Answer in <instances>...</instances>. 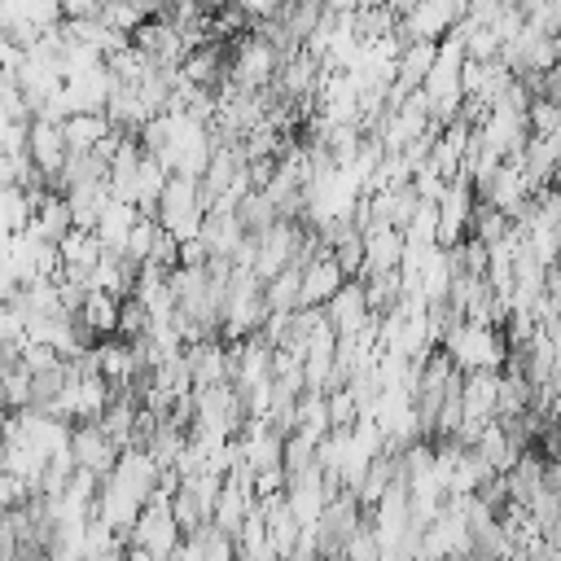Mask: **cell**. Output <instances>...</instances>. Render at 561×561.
<instances>
[{
    "label": "cell",
    "instance_id": "cell-10",
    "mask_svg": "<svg viewBox=\"0 0 561 561\" xmlns=\"http://www.w3.org/2000/svg\"><path fill=\"white\" fill-rule=\"evenodd\" d=\"M368 316H373V307L364 298V280L359 276L355 280H342L333 289V298L324 302V320L333 324V333H359Z\"/></svg>",
    "mask_w": 561,
    "mask_h": 561
},
{
    "label": "cell",
    "instance_id": "cell-16",
    "mask_svg": "<svg viewBox=\"0 0 561 561\" xmlns=\"http://www.w3.org/2000/svg\"><path fill=\"white\" fill-rule=\"evenodd\" d=\"M70 202H66V193H57V188H48L39 202H35V210H31V228L39 232V237H48V241H61L66 232H70Z\"/></svg>",
    "mask_w": 561,
    "mask_h": 561
},
{
    "label": "cell",
    "instance_id": "cell-4",
    "mask_svg": "<svg viewBox=\"0 0 561 561\" xmlns=\"http://www.w3.org/2000/svg\"><path fill=\"white\" fill-rule=\"evenodd\" d=\"M465 4L469 0H412L408 9H403V18H399V39L408 44V39H443L456 22H460V13H465Z\"/></svg>",
    "mask_w": 561,
    "mask_h": 561
},
{
    "label": "cell",
    "instance_id": "cell-8",
    "mask_svg": "<svg viewBox=\"0 0 561 561\" xmlns=\"http://www.w3.org/2000/svg\"><path fill=\"white\" fill-rule=\"evenodd\" d=\"M26 149H31V158H35V167L48 175V184L57 180V171L66 167V136H61V123H53V118H44V114H35L31 123H26Z\"/></svg>",
    "mask_w": 561,
    "mask_h": 561
},
{
    "label": "cell",
    "instance_id": "cell-17",
    "mask_svg": "<svg viewBox=\"0 0 561 561\" xmlns=\"http://www.w3.org/2000/svg\"><path fill=\"white\" fill-rule=\"evenodd\" d=\"M79 320L96 333V337H114L118 333V294L110 289H88L79 302Z\"/></svg>",
    "mask_w": 561,
    "mask_h": 561
},
{
    "label": "cell",
    "instance_id": "cell-20",
    "mask_svg": "<svg viewBox=\"0 0 561 561\" xmlns=\"http://www.w3.org/2000/svg\"><path fill=\"white\" fill-rule=\"evenodd\" d=\"M167 175H171V171H167L153 153H140V175H136V206H140V210H149V215H153V206H158V197H162Z\"/></svg>",
    "mask_w": 561,
    "mask_h": 561
},
{
    "label": "cell",
    "instance_id": "cell-1",
    "mask_svg": "<svg viewBox=\"0 0 561 561\" xmlns=\"http://www.w3.org/2000/svg\"><path fill=\"white\" fill-rule=\"evenodd\" d=\"M438 346L451 355V364L460 373H469V368H504V359H508V337L500 333V324H478V320H465V316L447 329V337Z\"/></svg>",
    "mask_w": 561,
    "mask_h": 561
},
{
    "label": "cell",
    "instance_id": "cell-14",
    "mask_svg": "<svg viewBox=\"0 0 561 561\" xmlns=\"http://www.w3.org/2000/svg\"><path fill=\"white\" fill-rule=\"evenodd\" d=\"M136 215H140V206L118 202V197H105V202H101V215H96V224H92V232L101 237L105 250H118V254H123V241H127Z\"/></svg>",
    "mask_w": 561,
    "mask_h": 561
},
{
    "label": "cell",
    "instance_id": "cell-34",
    "mask_svg": "<svg viewBox=\"0 0 561 561\" xmlns=\"http://www.w3.org/2000/svg\"><path fill=\"white\" fill-rule=\"evenodd\" d=\"M4 425H9V408H0V443H4Z\"/></svg>",
    "mask_w": 561,
    "mask_h": 561
},
{
    "label": "cell",
    "instance_id": "cell-6",
    "mask_svg": "<svg viewBox=\"0 0 561 561\" xmlns=\"http://www.w3.org/2000/svg\"><path fill=\"white\" fill-rule=\"evenodd\" d=\"M478 197H482V202H491L495 210H504L513 224L530 215V188H526L522 167H517L513 158H504V162L491 171V180L478 188Z\"/></svg>",
    "mask_w": 561,
    "mask_h": 561
},
{
    "label": "cell",
    "instance_id": "cell-12",
    "mask_svg": "<svg viewBox=\"0 0 561 561\" xmlns=\"http://www.w3.org/2000/svg\"><path fill=\"white\" fill-rule=\"evenodd\" d=\"M434 48H438V39H408L394 57V88L416 92L425 83L430 66H434Z\"/></svg>",
    "mask_w": 561,
    "mask_h": 561
},
{
    "label": "cell",
    "instance_id": "cell-18",
    "mask_svg": "<svg viewBox=\"0 0 561 561\" xmlns=\"http://www.w3.org/2000/svg\"><path fill=\"white\" fill-rule=\"evenodd\" d=\"M114 123L105 118V110H75L66 123H61V136H66V149L79 153V149H92Z\"/></svg>",
    "mask_w": 561,
    "mask_h": 561
},
{
    "label": "cell",
    "instance_id": "cell-30",
    "mask_svg": "<svg viewBox=\"0 0 561 561\" xmlns=\"http://www.w3.org/2000/svg\"><path fill=\"white\" fill-rule=\"evenodd\" d=\"M18 289H22V280L13 276V267H9V263H0V302H13V298H18Z\"/></svg>",
    "mask_w": 561,
    "mask_h": 561
},
{
    "label": "cell",
    "instance_id": "cell-11",
    "mask_svg": "<svg viewBox=\"0 0 561 561\" xmlns=\"http://www.w3.org/2000/svg\"><path fill=\"white\" fill-rule=\"evenodd\" d=\"M346 280V272L337 267V259L329 250H320L307 267H302V289H298V307H324L333 298V289Z\"/></svg>",
    "mask_w": 561,
    "mask_h": 561
},
{
    "label": "cell",
    "instance_id": "cell-7",
    "mask_svg": "<svg viewBox=\"0 0 561 561\" xmlns=\"http://www.w3.org/2000/svg\"><path fill=\"white\" fill-rule=\"evenodd\" d=\"M70 451H75V465L79 469H92L101 478V473L114 469V460H118L123 447L101 430V421H79V425H70Z\"/></svg>",
    "mask_w": 561,
    "mask_h": 561
},
{
    "label": "cell",
    "instance_id": "cell-27",
    "mask_svg": "<svg viewBox=\"0 0 561 561\" xmlns=\"http://www.w3.org/2000/svg\"><path fill=\"white\" fill-rule=\"evenodd\" d=\"M324 403H329V425H355L359 421V408H355V399H351L346 386L324 390Z\"/></svg>",
    "mask_w": 561,
    "mask_h": 561
},
{
    "label": "cell",
    "instance_id": "cell-9",
    "mask_svg": "<svg viewBox=\"0 0 561 561\" xmlns=\"http://www.w3.org/2000/svg\"><path fill=\"white\" fill-rule=\"evenodd\" d=\"M364 232V267L359 276H373V272H390L399 267V254H403V228L386 224V219H373Z\"/></svg>",
    "mask_w": 561,
    "mask_h": 561
},
{
    "label": "cell",
    "instance_id": "cell-26",
    "mask_svg": "<svg viewBox=\"0 0 561 561\" xmlns=\"http://www.w3.org/2000/svg\"><path fill=\"white\" fill-rule=\"evenodd\" d=\"M140 18H149V13L136 0H105V9H101V22L114 31H127V35L140 26Z\"/></svg>",
    "mask_w": 561,
    "mask_h": 561
},
{
    "label": "cell",
    "instance_id": "cell-13",
    "mask_svg": "<svg viewBox=\"0 0 561 561\" xmlns=\"http://www.w3.org/2000/svg\"><path fill=\"white\" fill-rule=\"evenodd\" d=\"M188 355V373H193V386H215V381H228V346H219L215 337H197L184 346Z\"/></svg>",
    "mask_w": 561,
    "mask_h": 561
},
{
    "label": "cell",
    "instance_id": "cell-31",
    "mask_svg": "<svg viewBox=\"0 0 561 561\" xmlns=\"http://www.w3.org/2000/svg\"><path fill=\"white\" fill-rule=\"evenodd\" d=\"M543 96L561 105V61H557L552 70H543Z\"/></svg>",
    "mask_w": 561,
    "mask_h": 561
},
{
    "label": "cell",
    "instance_id": "cell-25",
    "mask_svg": "<svg viewBox=\"0 0 561 561\" xmlns=\"http://www.w3.org/2000/svg\"><path fill=\"white\" fill-rule=\"evenodd\" d=\"M149 329V311H145V302L136 298V294H123L118 298V337H140Z\"/></svg>",
    "mask_w": 561,
    "mask_h": 561
},
{
    "label": "cell",
    "instance_id": "cell-24",
    "mask_svg": "<svg viewBox=\"0 0 561 561\" xmlns=\"http://www.w3.org/2000/svg\"><path fill=\"white\" fill-rule=\"evenodd\" d=\"M526 123H530V131H539V136H561V105L548 101V96H530Z\"/></svg>",
    "mask_w": 561,
    "mask_h": 561
},
{
    "label": "cell",
    "instance_id": "cell-33",
    "mask_svg": "<svg viewBox=\"0 0 561 561\" xmlns=\"http://www.w3.org/2000/svg\"><path fill=\"white\" fill-rule=\"evenodd\" d=\"M197 4H202V9H206V13H215V9H219V4H224V0H197Z\"/></svg>",
    "mask_w": 561,
    "mask_h": 561
},
{
    "label": "cell",
    "instance_id": "cell-21",
    "mask_svg": "<svg viewBox=\"0 0 561 561\" xmlns=\"http://www.w3.org/2000/svg\"><path fill=\"white\" fill-rule=\"evenodd\" d=\"M57 250H61V263L92 267V263L101 259V237H96L92 228H75V224H70V232L57 241Z\"/></svg>",
    "mask_w": 561,
    "mask_h": 561
},
{
    "label": "cell",
    "instance_id": "cell-2",
    "mask_svg": "<svg viewBox=\"0 0 561 561\" xmlns=\"http://www.w3.org/2000/svg\"><path fill=\"white\" fill-rule=\"evenodd\" d=\"M153 219L162 224V232H171L175 241L184 237H197L202 232V219H206V206H202V188L193 175H180L171 171L167 184H162V197L153 206Z\"/></svg>",
    "mask_w": 561,
    "mask_h": 561
},
{
    "label": "cell",
    "instance_id": "cell-28",
    "mask_svg": "<svg viewBox=\"0 0 561 561\" xmlns=\"http://www.w3.org/2000/svg\"><path fill=\"white\" fill-rule=\"evenodd\" d=\"M206 259H210V245L202 241V232H197V237H184V241H180V263H188V267H202Z\"/></svg>",
    "mask_w": 561,
    "mask_h": 561
},
{
    "label": "cell",
    "instance_id": "cell-22",
    "mask_svg": "<svg viewBox=\"0 0 561 561\" xmlns=\"http://www.w3.org/2000/svg\"><path fill=\"white\" fill-rule=\"evenodd\" d=\"M158 232H162V224H158L149 210H140V215H136V224H131V232H127V241H123V259L140 267V263L149 259V250H153Z\"/></svg>",
    "mask_w": 561,
    "mask_h": 561
},
{
    "label": "cell",
    "instance_id": "cell-35",
    "mask_svg": "<svg viewBox=\"0 0 561 561\" xmlns=\"http://www.w3.org/2000/svg\"><path fill=\"white\" fill-rule=\"evenodd\" d=\"M557 237H561V224H557Z\"/></svg>",
    "mask_w": 561,
    "mask_h": 561
},
{
    "label": "cell",
    "instance_id": "cell-5",
    "mask_svg": "<svg viewBox=\"0 0 561 561\" xmlns=\"http://www.w3.org/2000/svg\"><path fill=\"white\" fill-rule=\"evenodd\" d=\"M473 180L469 175H451L447 188L438 193L434 210H438V245H456L465 232H469V215H473Z\"/></svg>",
    "mask_w": 561,
    "mask_h": 561
},
{
    "label": "cell",
    "instance_id": "cell-29",
    "mask_svg": "<svg viewBox=\"0 0 561 561\" xmlns=\"http://www.w3.org/2000/svg\"><path fill=\"white\" fill-rule=\"evenodd\" d=\"M101 9H105V0H61L66 18H96Z\"/></svg>",
    "mask_w": 561,
    "mask_h": 561
},
{
    "label": "cell",
    "instance_id": "cell-23",
    "mask_svg": "<svg viewBox=\"0 0 561 561\" xmlns=\"http://www.w3.org/2000/svg\"><path fill=\"white\" fill-rule=\"evenodd\" d=\"M237 219H241V228H245V232H254V237H259V232L276 219V206H272V197H267L263 188H250V193L237 202Z\"/></svg>",
    "mask_w": 561,
    "mask_h": 561
},
{
    "label": "cell",
    "instance_id": "cell-15",
    "mask_svg": "<svg viewBox=\"0 0 561 561\" xmlns=\"http://www.w3.org/2000/svg\"><path fill=\"white\" fill-rule=\"evenodd\" d=\"M110 88H114V75H110L105 61L92 66V70H83V75H75V79H66V92H70L75 110H105Z\"/></svg>",
    "mask_w": 561,
    "mask_h": 561
},
{
    "label": "cell",
    "instance_id": "cell-32",
    "mask_svg": "<svg viewBox=\"0 0 561 561\" xmlns=\"http://www.w3.org/2000/svg\"><path fill=\"white\" fill-rule=\"evenodd\" d=\"M0 184H13V158L0 153Z\"/></svg>",
    "mask_w": 561,
    "mask_h": 561
},
{
    "label": "cell",
    "instance_id": "cell-19",
    "mask_svg": "<svg viewBox=\"0 0 561 561\" xmlns=\"http://www.w3.org/2000/svg\"><path fill=\"white\" fill-rule=\"evenodd\" d=\"M491 469H508L513 460H517V447L508 443V434H504V425H500V416H491L482 430H478V438L469 443Z\"/></svg>",
    "mask_w": 561,
    "mask_h": 561
},
{
    "label": "cell",
    "instance_id": "cell-3",
    "mask_svg": "<svg viewBox=\"0 0 561 561\" xmlns=\"http://www.w3.org/2000/svg\"><path fill=\"white\" fill-rule=\"evenodd\" d=\"M276 70H280V53H276V44H272L267 35H259V31L241 35L237 53L228 57V79H232L237 88H245V92H263V88L276 79Z\"/></svg>",
    "mask_w": 561,
    "mask_h": 561
}]
</instances>
